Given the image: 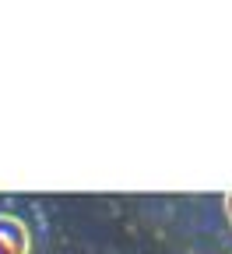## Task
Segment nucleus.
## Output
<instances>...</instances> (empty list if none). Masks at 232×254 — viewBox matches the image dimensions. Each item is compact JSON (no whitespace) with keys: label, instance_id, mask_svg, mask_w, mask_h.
Returning <instances> with one entry per match:
<instances>
[{"label":"nucleus","instance_id":"f257e3e1","mask_svg":"<svg viewBox=\"0 0 232 254\" xmlns=\"http://www.w3.org/2000/svg\"><path fill=\"white\" fill-rule=\"evenodd\" d=\"M32 237L18 215H0V254H28Z\"/></svg>","mask_w":232,"mask_h":254},{"label":"nucleus","instance_id":"f03ea898","mask_svg":"<svg viewBox=\"0 0 232 254\" xmlns=\"http://www.w3.org/2000/svg\"><path fill=\"white\" fill-rule=\"evenodd\" d=\"M225 215H229V226H232V190H225Z\"/></svg>","mask_w":232,"mask_h":254}]
</instances>
